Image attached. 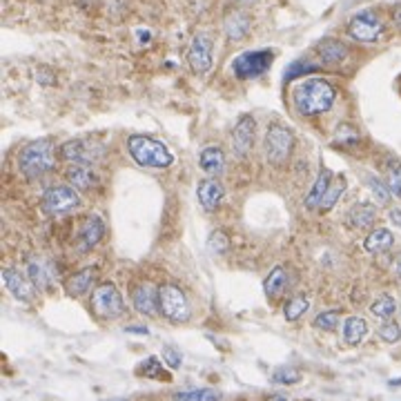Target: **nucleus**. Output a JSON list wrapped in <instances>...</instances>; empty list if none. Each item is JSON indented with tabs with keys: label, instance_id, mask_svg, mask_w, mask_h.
I'll return each mask as SVG.
<instances>
[{
	"label": "nucleus",
	"instance_id": "f257e3e1",
	"mask_svg": "<svg viewBox=\"0 0 401 401\" xmlns=\"http://www.w3.org/2000/svg\"><path fill=\"white\" fill-rule=\"evenodd\" d=\"M292 100L301 116H319L335 105L337 90L323 78H308L294 88Z\"/></svg>",
	"mask_w": 401,
	"mask_h": 401
},
{
	"label": "nucleus",
	"instance_id": "f03ea898",
	"mask_svg": "<svg viewBox=\"0 0 401 401\" xmlns=\"http://www.w3.org/2000/svg\"><path fill=\"white\" fill-rule=\"evenodd\" d=\"M56 167V148L52 138H40L23 148L18 156V169L25 179H40Z\"/></svg>",
	"mask_w": 401,
	"mask_h": 401
},
{
	"label": "nucleus",
	"instance_id": "7ed1b4c3",
	"mask_svg": "<svg viewBox=\"0 0 401 401\" xmlns=\"http://www.w3.org/2000/svg\"><path fill=\"white\" fill-rule=\"evenodd\" d=\"M127 152H130V156L138 165L152 169H165L174 161V154L169 152V148L163 140H156L143 134H134L127 138Z\"/></svg>",
	"mask_w": 401,
	"mask_h": 401
},
{
	"label": "nucleus",
	"instance_id": "20e7f679",
	"mask_svg": "<svg viewBox=\"0 0 401 401\" xmlns=\"http://www.w3.org/2000/svg\"><path fill=\"white\" fill-rule=\"evenodd\" d=\"M263 148H265L268 161L272 165H277V167L283 165L292 156V150H294V134H292V130H288V127H283V125L268 127Z\"/></svg>",
	"mask_w": 401,
	"mask_h": 401
},
{
	"label": "nucleus",
	"instance_id": "39448f33",
	"mask_svg": "<svg viewBox=\"0 0 401 401\" xmlns=\"http://www.w3.org/2000/svg\"><path fill=\"white\" fill-rule=\"evenodd\" d=\"M92 310L100 319H119L125 314V301L114 283H100L92 292Z\"/></svg>",
	"mask_w": 401,
	"mask_h": 401
},
{
	"label": "nucleus",
	"instance_id": "423d86ee",
	"mask_svg": "<svg viewBox=\"0 0 401 401\" xmlns=\"http://www.w3.org/2000/svg\"><path fill=\"white\" fill-rule=\"evenodd\" d=\"M159 310L169 321H188L190 319V301L179 285H163L159 288Z\"/></svg>",
	"mask_w": 401,
	"mask_h": 401
},
{
	"label": "nucleus",
	"instance_id": "0eeeda50",
	"mask_svg": "<svg viewBox=\"0 0 401 401\" xmlns=\"http://www.w3.org/2000/svg\"><path fill=\"white\" fill-rule=\"evenodd\" d=\"M272 61H275V54L270 49H254V52H243L241 56H237L232 69H234V76L237 78H256L265 74L270 69Z\"/></svg>",
	"mask_w": 401,
	"mask_h": 401
},
{
	"label": "nucleus",
	"instance_id": "6e6552de",
	"mask_svg": "<svg viewBox=\"0 0 401 401\" xmlns=\"http://www.w3.org/2000/svg\"><path fill=\"white\" fill-rule=\"evenodd\" d=\"M80 198L76 194L74 188H67V185H56V188H49L40 200V208L49 217H59V214H67L74 208H78Z\"/></svg>",
	"mask_w": 401,
	"mask_h": 401
},
{
	"label": "nucleus",
	"instance_id": "1a4fd4ad",
	"mask_svg": "<svg viewBox=\"0 0 401 401\" xmlns=\"http://www.w3.org/2000/svg\"><path fill=\"white\" fill-rule=\"evenodd\" d=\"M348 34L359 42H377L383 34V25L375 11H361L350 20Z\"/></svg>",
	"mask_w": 401,
	"mask_h": 401
},
{
	"label": "nucleus",
	"instance_id": "9d476101",
	"mask_svg": "<svg viewBox=\"0 0 401 401\" xmlns=\"http://www.w3.org/2000/svg\"><path fill=\"white\" fill-rule=\"evenodd\" d=\"M212 49H214V42L208 34L194 36L190 52H188V63H190L192 71H196V74H205V71L212 69Z\"/></svg>",
	"mask_w": 401,
	"mask_h": 401
},
{
	"label": "nucleus",
	"instance_id": "9b49d317",
	"mask_svg": "<svg viewBox=\"0 0 401 401\" xmlns=\"http://www.w3.org/2000/svg\"><path fill=\"white\" fill-rule=\"evenodd\" d=\"M100 154H103V152H100L98 148L90 145L88 140H80V138L67 140L65 145L61 148V159L69 161V163H88V165H92L96 159H100Z\"/></svg>",
	"mask_w": 401,
	"mask_h": 401
},
{
	"label": "nucleus",
	"instance_id": "f8f14e48",
	"mask_svg": "<svg viewBox=\"0 0 401 401\" xmlns=\"http://www.w3.org/2000/svg\"><path fill=\"white\" fill-rule=\"evenodd\" d=\"M254 130H256V123L252 116H241L234 125V132H232V145L237 150L239 156H248L252 152L254 145Z\"/></svg>",
	"mask_w": 401,
	"mask_h": 401
},
{
	"label": "nucleus",
	"instance_id": "ddd939ff",
	"mask_svg": "<svg viewBox=\"0 0 401 401\" xmlns=\"http://www.w3.org/2000/svg\"><path fill=\"white\" fill-rule=\"evenodd\" d=\"M103 237H105V223L100 217L92 214V217H88L83 221L80 230H78V246H80L83 252H88V250L96 248Z\"/></svg>",
	"mask_w": 401,
	"mask_h": 401
},
{
	"label": "nucleus",
	"instance_id": "4468645a",
	"mask_svg": "<svg viewBox=\"0 0 401 401\" xmlns=\"http://www.w3.org/2000/svg\"><path fill=\"white\" fill-rule=\"evenodd\" d=\"M223 185L217 179H203L198 181L196 185V196H198V203L203 205V210L214 212L223 200Z\"/></svg>",
	"mask_w": 401,
	"mask_h": 401
},
{
	"label": "nucleus",
	"instance_id": "2eb2a0df",
	"mask_svg": "<svg viewBox=\"0 0 401 401\" xmlns=\"http://www.w3.org/2000/svg\"><path fill=\"white\" fill-rule=\"evenodd\" d=\"M65 176H67V183L71 185V188L80 190V192L94 190L96 183H98L96 172H94L92 165H88V163H74V165H69V169H67Z\"/></svg>",
	"mask_w": 401,
	"mask_h": 401
},
{
	"label": "nucleus",
	"instance_id": "dca6fc26",
	"mask_svg": "<svg viewBox=\"0 0 401 401\" xmlns=\"http://www.w3.org/2000/svg\"><path fill=\"white\" fill-rule=\"evenodd\" d=\"M3 283L5 288L11 292V297H16L18 301H32V294H34V285L30 279H25L18 270H3Z\"/></svg>",
	"mask_w": 401,
	"mask_h": 401
},
{
	"label": "nucleus",
	"instance_id": "f3484780",
	"mask_svg": "<svg viewBox=\"0 0 401 401\" xmlns=\"http://www.w3.org/2000/svg\"><path fill=\"white\" fill-rule=\"evenodd\" d=\"M377 221V205L370 203V200H361V203H354L348 212V225L354 230H368L370 225H375Z\"/></svg>",
	"mask_w": 401,
	"mask_h": 401
},
{
	"label": "nucleus",
	"instance_id": "a211bd4d",
	"mask_svg": "<svg viewBox=\"0 0 401 401\" xmlns=\"http://www.w3.org/2000/svg\"><path fill=\"white\" fill-rule=\"evenodd\" d=\"M132 301H134L136 312H140V314L154 317V314L159 312V310H156V308H159V292H156V288H154V285H150V283L138 285V288L134 290V294H132Z\"/></svg>",
	"mask_w": 401,
	"mask_h": 401
},
{
	"label": "nucleus",
	"instance_id": "6ab92c4d",
	"mask_svg": "<svg viewBox=\"0 0 401 401\" xmlns=\"http://www.w3.org/2000/svg\"><path fill=\"white\" fill-rule=\"evenodd\" d=\"M198 163H200V169L205 172L210 176H219L221 172L225 169V154L219 145H210L200 152L198 156Z\"/></svg>",
	"mask_w": 401,
	"mask_h": 401
},
{
	"label": "nucleus",
	"instance_id": "aec40b11",
	"mask_svg": "<svg viewBox=\"0 0 401 401\" xmlns=\"http://www.w3.org/2000/svg\"><path fill=\"white\" fill-rule=\"evenodd\" d=\"M393 243H395V237H393V232L388 230V227H377V230H372V232L366 237L364 248H366V252H370V254H381V252H385V250H390Z\"/></svg>",
	"mask_w": 401,
	"mask_h": 401
},
{
	"label": "nucleus",
	"instance_id": "412c9836",
	"mask_svg": "<svg viewBox=\"0 0 401 401\" xmlns=\"http://www.w3.org/2000/svg\"><path fill=\"white\" fill-rule=\"evenodd\" d=\"M319 56H321V61L328 63V65H335V63H341V61H346V56H348V47L343 45L341 40L337 38H325L319 42V47H317Z\"/></svg>",
	"mask_w": 401,
	"mask_h": 401
},
{
	"label": "nucleus",
	"instance_id": "4be33fe9",
	"mask_svg": "<svg viewBox=\"0 0 401 401\" xmlns=\"http://www.w3.org/2000/svg\"><path fill=\"white\" fill-rule=\"evenodd\" d=\"M94 277H96V270H94V268H85V270L76 272V275H71V277L67 279V283H65L67 294H71V297H83L85 292L92 288Z\"/></svg>",
	"mask_w": 401,
	"mask_h": 401
},
{
	"label": "nucleus",
	"instance_id": "5701e85b",
	"mask_svg": "<svg viewBox=\"0 0 401 401\" xmlns=\"http://www.w3.org/2000/svg\"><path fill=\"white\" fill-rule=\"evenodd\" d=\"M333 181H335L333 172L328 169V167H323V169L319 172L317 181H314V188H312V190H310V194L306 196V205H308V208H319V203L323 200L325 192L330 190Z\"/></svg>",
	"mask_w": 401,
	"mask_h": 401
},
{
	"label": "nucleus",
	"instance_id": "b1692460",
	"mask_svg": "<svg viewBox=\"0 0 401 401\" xmlns=\"http://www.w3.org/2000/svg\"><path fill=\"white\" fill-rule=\"evenodd\" d=\"M368 335V323L361 317H348L343 321V341L348 346H359Z\"/></svg>",
	"mask_w": 401,
	"mask_h": 401
},
{
	"label": "nucleus",
	"instance_id": "393cba45",
	"mask_svg": "<svg viewBox=\"0 0 401 401\" xmlns=\"http://www.w3.org/2000/svg\"><path fill=\"white\" fill-rule=\"evenodd\" d=\"M250 32V18L243 11H234L225 18V36L230 40L246 38Z\"/></svg>",
	"mask_w": 401,
	"mask_h": 401
},
{
	"label": "nucleus",
	"instance_id": "a878e982",
	"mask_svg": "<svg viewBox=\"0 0 401 401\" xmlns=\"http://www.w3.org/2000/svg\"><path fill=\"white\" fill-rule=\"evenodd\" d=\"M285 283H288V275H285V270H283L281 265H277V268L268 275V279L263 281L265 297H268V299H277V297H281L283 290H285Z\"/></svg>",
	"mask_w": 401,
	"mask_h": 401
},
{
	"label": "nucleus",
	"instance_id": "bb28decb",
	"mask_svg": "<svg viewBox=\"0 0 401 401\" xmlns=\"http://www.w3.org/2000/svg\"><path fill=\"white\" fill-rule=\"evenodd\" d=\"M138 375H145L150 379H156V381H169V372L163 368V364L156 359V357H148V359H143L140 366L136 368Z\"/></svg>",
	"mask_w": 401,
	"mask_h": 401
},
{
	"label": "nucleus",
	"instance_id": "cd10ccee",
	"mask_svg": "<svg viewBox=\"0 0 401 401\" xmlns=\"http://www.w3.org/2000/svg\"><path fill=\"white\" fill-rule=\"evenodd\" d=\"M221 397L223 395L214 388H194V390H181L172 395L174 401H221Z\"/></svg>",
	"mask_w": 401,
	"mask_h": 401
},
{
	"label": "nucleus",
	"instance_id": "c85d7f7f",
	"mask_svg": "<svg viewBox=\"0 0 401 401\" xmlns=\"http://www.w3.org/2000/svg\"><path fill=\"white\" fill-rule=\"evenodd\" d=\"M346 188H348L346 176H337V179L333 181V185H330V190L325 192L323 200H321V203H319V210H321V212L333 210V208L337 205V200H339V198L343 196V192H346Z\"/></svg>",
	"mask_w": 401,
	"mask_h": 401
},
{
	"label": "nucleus",
	"instance_id": "c756f323",
	"mask_svg": "<svg viewBox=\"0 0 401 401\" xmlns=\"http://www.w3.org/2000/svg\"><path fill=\"white\" fill-rule=\"evenodd\" d=\"M370 312L375 314L377 319H385V321H388L393 314L397 312V301H395V297H390V294L377 297L375 301H372Z\"/></svg>",
	"mask_w": 401,
	"mask_h": 401
},
{
	"label": "nucleus",
	"instance_id": "7c9ffc66",
	"mask_svg": "<svg viewBox=\"0 0 401 401\" xmlns=\"http://www.w3.org/2000/svg\"><path fill=\"white\" fill-rule=\"evenodd\" d=\"M308 308H310V299L299 294V297H292L288 304H285L283 314H285V319H288V321H299L308 312Z\"/></svg>",
	"mask_w": 401,
	"mask_h": 401
},
{
	"label": "nucleus",
	"instance_id": "2f4dec72",
	"mask_svg": "<svg viewBox=\"0 0 401 401\" xmlns=\"http://www.w3.org/2000/svg\"><path fill=\"white\" fill-rule=\"evenodd\" d=\"M339 321H341V312L339 310H323V312L317 314V317H314L312 325L319 328V330L333 333V330H337Z\"/></svg>",
	"mask_w": 401,
	"mask_h": 401
},
{
	"label": "nucleus",
	"instance_id": "473e14b6",
	"mask_svg": "<svg viewBox=\"0 0 401 401\" xmlns=\"http://www.w3.org/2000/svg\"><path fill=\"white\" fill-rule=\"evenodd\" d=\"M366 181H368V188H370V192H372V196H375L377 203L379 205H388L390 198H393V192H390L388 185H385V181H381L377 176H368Z\"/></svg>",
	"mask_w": 401,
	"mask_h": 401
},
{
	"label": "nucleus",
	"instance_id": "72a5a7b5",
	"mask_svg": "<svg viewBox=\"0 0 401 401\" xmlns=\"http://www.w3.org/2000/svg\"><path fill=\"white\" fill-rule=\"evenodd\" d=\"M27 279L32 281V285L36 290H45L49 285V279H47V272L42 268L38 261H27Z\"/></svg>",
	"mask_w": 401,
	"mask_h": 401
},
{
	"label": "nucleus",
	"instance_id": "f704fd0d",
	"mask_svg": "<svg viewBox=\"0 0 401 401\" xmlns=\"http://www.w3.org/2000/svg\"><path fill=\"white\" fill-rule=\"evenodd\" d=\"M385 185H388L395 196L401 198V163L399 161L385 163Z\"/></svg>",
	"mask_w": 401,
	"mask_h": 401
},
{
	"label": "nucleus",
	"instance_id": "c9c22d12",
	"mask_svg": "<svg viewBox=\"0 0 401 401\" xmlns=\"http://www.w3.org/2000/svg\"><path fill=\"white\" fill-rule=\"evenodd\" d=\"M208 250L210 254H225L230 250V237H227L223 230H214L210 237H208Z\"/></svg>",
	"mask_w": 401,
	"mask_h": 401
},
{
	"label": "nucleus",
	"instance_id": "e433bc0d",
	"mask_svg": "<svg viewBox=\"0 0 401 401\" xmlns=\"http://www.w3.org/2000/svg\"><path fill=\"white\" fill-rule=\"evenodd\" d=\"M337 143H341L343 148H354L357 143H359V132L354 130L352 125H339L337 130Z\"/></svg>",
	"mask_w": 401,
	"mask_h": 401
},
{
	"label": "nucleus",
	"instance_id": "4c0bfd02",
	"mask_svg": "<svg viewBox=\"0 0 401 401\" xmlns=\"http://www.w3.org/2000/svg\"><path fill=\"white\" fill-rule=\"evenodd\" d=\"M272 381L281 385H292L301 381V372L297 368H279L275 370V375H272Z\"/></svg>",
	"mask_w": 401,
	"mask_h": 401
},
{
	"label": "nucleus",
	"instance_id": "58836bf2",
	"mask_svg": "<svg viewBox=\"0 0 401 401\" xmlns=\"http://www.w3.org/2000/svg\"><path fill=\"white\" fill-rule=\"evenodd\" d=\"M379 339L385 341V343H397L401 339V325L397 321H385L381 328H379Z\"/></svg>",
	"mask_w": 401,
	"mask_h": 401
},
{
	"label": "nucleus",
	"instance_id": "ea45409f",
	"mask_svg": "<svg viewBox=\"0 0 401 401\" xmlns=\"http://www.w3.org/2000/svg\"><path fill=\"white\" fill-rule=\"evenodd\" d=\"M308 71H314V65L304 63V61H297V63H292L288 69H285V80H292L299 74H308Z\"/></svg>",
	"mask_w": 401,
	"mask_h": 401
},
{
	"label": "nucleus",
	"instance_id": "a19ab883",
	"mask_svg": "<svg viewBox=\"0 0 401 401\" xmlns=\"http://www.w3.org/2000/svg\"><path fill=\"white\" fill-rule=\"evenodd\" d=\"M161 354H163V361H165L169 368H179V366L183 364V357H181V352H179L174 346H165Z\"/></svg>",
	"mask_w": 401,
	"mask_h": 401
},
{
	"label": "nucleus",
	"instance_id": "79ce46f5",
	"mask_svg": "<svg viewBox=\"0 0 401 401\" xmlns=\"http://www.w3.org/2000/svg\"><path fill=\"white\" fill-rule=\"evenodd\" d=\"M388 217H390V223H393V225L401 227V210H397V208L390 210V212H388Z\"/></svg>",
	"mask_w": 401,
	"mask_h": 401
},
{
	"label": "nucleus",
	"instance_id": "37998d69",
	"mask_svg": "<svg viewBox=\"0 0 401 401\" xmlns=\"http://www.w3.org/2000/svg\"><path fill=\"white\" fill-rule=\"evenodd\" d=\"M127 333H134V335H150L148 328H143V325H130V328H125Z\"/></svg>",
	"mask_w": 401,
	"mask_h": 401
},
{
	"label": "nucleus",
	"instance_id": "c03bdc74",
	"mask_svg": "<svg viewBox=\"0 0 401 401\" xmlns=\"http://www.w3.org/2000/svg\"><path fill=\"white\" fill-rule=\"evenodd\" d=\"M393 20H395V25H397V30H401V5L395 7V11H393Z\"/></svg>",
	"mask_w": 401,
	"mask_h": 401
},
{
	"label": "nucleus",
	"instance_id": "a18cd8bd",
	"mask_svg": "<svg viewBox=\"0 0 401 401\" xmlns=\"http://www.w3.org/2000/svg\"><path fill=\"white\" fill-rule=\"evenodd\" d=\"M268 401H288V397H283V395H272Z\"/></svg>",
	"mask_w": 401,
	"mask_h": 401
},
{
	"label": "nucleus",
	"instance_id": "49530a36",
	"mask_svg": "<svg viewBox=\"0 0 401 401\" xmlns=\"http://www.w3.org/2000/svg\"><path fill=\"white\" fill-rule=\"evenodd\" d=\"M395 270H397V275H399V277H401V259H399V261H397V268H395Z\"/></svg>",
	"mask_w": 401,
	"mask_h": 401
},
{
	"label": "nucleus",
	"instance_id": "de8ad7c7",
	"mask_svg": "<svg viewBox=\"0 0 401 401\" xmlns=\"http://www.w3.org/2000/svg\"><path fill=\"white\" fill-rule=\"evenodd\" d=\"M105 401H127V399H105Z\"/></svg>",
	"mask_w": 401,
	"mask_h": 401
},
{
	"label": "nucleus",
	"instance_id": "09e8293b",
	"mask_svg": "<svg viewBox=\"0 0 401 401\" xmlns=\"http://www.w3.org/2000/svg\"><path fill=\"white\" fill-rule=\"evenodd\" d=\"M246 3H250V0H246Z\"/></svg>",
	"mask_w": 401,
	"mask_h": 401
}]
</instances>
